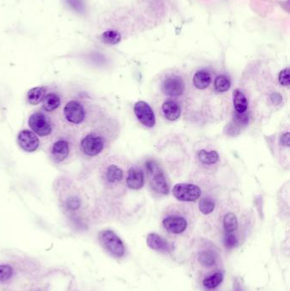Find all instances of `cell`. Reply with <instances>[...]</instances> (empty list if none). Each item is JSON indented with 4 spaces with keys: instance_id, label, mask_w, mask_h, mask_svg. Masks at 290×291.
Here are the masks:
<instances>
[{
    "instance_id": "6da1fadb",
    "label": "cell",
    "mask_w": 290,
    "mask_h": 291,
    "mask_svg": "<svg viewBox=\"0 0 290 291\" xmlns=\"http://www.w3.org/2000/svg\"><path fill=\"white\" fill-rule=\"evenodd\" d=\"M88 104L80 97H74L66 102L56 118L60 130L76 135L88 121Z\"/></svg>"
},
{
    "instance_id": "7a4b0ae2",
    "label": "cell",
    "mask_w": 290,
    "mask_h": 291,
    "mask_svg": "<svg viewBox=\"0 0 290 291\" xmlns=\"http://www.w3.org/2000/svg\"><path fill=\"white\" fill-rule=\"evenodd\" d=\"M78 151L76 135L60 130L48 146V157L54 164H64L74 157Z\"/></svg>"
},
{
    "instance_id": "3957f363",
    "label": "cell",
    "mask_w": 290,
    "mask_h": 291,
    "mask_svg": "<svg viewBox=\"0 0 290 291\" xmlns=\"http://www.w3.org/2000/svg\"><path fill=\"white\" fill-rule=\"evenodd\" d=\"M28 125L32 131L38 137L48 140H52L60 131L56 117L44 110L32 113L29 117Z\"/></svg>"
},
{
    "instance_id": "277c9868",
    "label": "cell",
    "mask_w": 290,
    "mask_h": 291,
    "mask_svg": "<svg viewBox=\"0 0 290 291\" xmlns=\"http://www.w3.org/2000/svg\"><path fill=\"white\" fill-rule=\"evenodd\" d=\"M106 145L105 136L97 130H91L78 141V151L84 158H94L102 153Z\"/></svg>"
},
{
    "instance_id": "5b68a950",
    "label": "cell",
    "mask_w": 290,
    "mask_h": 291,
    "mask_svg": "<svg viewBox=\"0 0 290 291\" xmlns=\"http://www.w3.org/2000/svg\"><path fill=\"white\" fill-rule=\"evenodd\" d=\"M100 242L104 249L116 258H121L126 254V247L118 236L111 230L100 232Z\"/></svg>"
},
{
    "instance_id": "8992f818",
    "label": "cell",
    "mask_w": 290,
    "mask_h": 291,
    "mask_svg": "<svg viewBox=\"0 0 290 291\" xmlns=\"http://www.w3.org/2000/svg\"><path fill=\"white\" fill-rule=\"evenodd\" d=\"M146 167L148 172L152 175L151 180L152 188L160 194H162V195L168 194L170 187H168V182L166 181L164 174L160 170L155 161L149 160L146 163Z\"/></svg>"
},
{
    "instance_id": "52a82bcc",
    "label": "cell",
    "mask_w": 290,
    "mask_h": 291,
    "mask_svg": "<svg viewBox=\"0 0 290 291\" xmlns=\"http://www.w3.org/2000/svg\"><path fill=\"white\" fill-rule=\"evenodd\" d=\"M172 191L174 198L182 202H195L202 195V190L195 184L178 183Z\"/></svg>"
},
{
    "instance_id": "ba28073f",
    "label": "cell",
    "mask_w": 290,
    "mask_h": 291,
    "mask_svg": "<svg viewBox=\"0 0 290 291\" xmlns=\"http://www.w3.org/2000/svg\"><path fill=\"white\" fill-rule=\"evenodd\" d=\"M134 113L137 119L146 127L152 128L156 125V116L151 106L144 101L137 102L134 105Z\"/></svg>"
},
{
    "instance_id": "9c48e42d",
    "label": "cell",
    "mask_w": 290,
    "mask_h": 291,
    "mask_svg": "<svg viewBox=\"0 0 290 291\" xmlns=\"http://www.w3.org/2000/svg\"><path fill=\"white\" fill-rule=\"evenodd\" d=\"M18 144L26 153L36 152L40 147V139L32 130H23L18 134Z\"/></svg>"
},
{
    "instance_id": "30bf717a",
    "label": "cell",
    "mask_w": 290,
    "mask_h": 291,
    "mask_svg": "<svg viewBox=\"0 0 290 291\" xmlns=\"http://www.w3.org/2000/svg\"><path fill=\"white\" fill-rule=\"evenodd\" d=\"M162 91L165 95L172 97L182 96L185 91L184 80L182 77L177 75L168 77L162 85Z\"/></svg>"
},
{
    "instance_id": "8fae6325",
    "label": "cell",
    "mask_w": 290,
    "mask_h": 291,
    "mask_svg": "<svg viewBox=\"0 0 290 291\" xmlns=\"http://www.w3.org/2000/svg\"><path fill=\"white\" fill-rule=\"evenodd\" d=\"M62 97L57 91H50L48 93L47 92L42 102L43 103L42 110L46 113L54 114L57 111L60 110L62 106Z\"/></svg>"
},
{
    "instance_id": "7c38bea8",
    "label": "cell",
    "mask_w": 290,
    "mask_h": 291,
    "mask_svg": "<svg viewBox=\"0 0 290 291\" xmlns=\"http://www.w3.org/2000/svg\"><path fill=\"white\" fill-rule=\"evenodd\" d=\"M162 224L168 232L174 234H180L188 228V220L182 216L171 215L165 218Z\"/></svg>"
},
{
    "instance_id": "4fadbf2b",
    "label": "cell",
    "mask_w": 290,
    "mask_h": 291,
    "mask_svg": "<svg viewBox=\"0 0 290 291\" xmlns=\"http://www.w3.org/2000/svg\"><path fill=\"white\" fill-rule=\"evenodd\" d=\"M126 183L130 189L139 190L142 188L145 184V176L142 170L132 167L128 170Z\"/></svg>"
},
{
    "instance_id": "5bb4252c",
    "label": "cell",
    "mask_w": 290,
    "mask_h": 291,
    "mask_svg": "<svg viewBox=\"0 0 290 291\" xmlns=\"http://www.w3.org/2000/svg\"><path fill=\"white\" fill-rule=\"evenodd\" d=\"M146 243L152 249L156 251L170 252L173 249V247L168 241L156 233L148 235Z\"/></svg>"
},
{
    "instance_id": "9a60e30c",
    "label": "cell",
    "mask_w": 290,
    "mask_h": 291,
    "mask_svg": "<svg viewBox=\"0 0 290 291\" xmlns=\"http://www.w3.org/2000/svg\"><path fill=\"white\" fill-rule=\"evenodd\" d=\"M162 112L164 117L170 121H176L182 115V108L176 101L168 100L162 104Z\"/></svg>"
},
{
    "instance_id": "2e32d148",
    "label": "cell",
    "mask_w": 290,
    "mask_h": 291,
    "mask_svg": "<svg viewBox=\"0 0 290 291\" xmlns=\"http://www.w3.org/2000/svg\"><path fill=\"white\" fill-rule=\"evenodd\" d=\"M124 175V170L120 166L117 164H110L104 173V178L108 184H116L122 181Z\"/></svg>"
},
{
    "instance_id": "e0dca14e",
    "label": "cell",
    "mask_w": 290,
    "mask_h": 291,
    "mask_svg": "<svg viewBox=\"0 0 290 291\" xmlns=\"http://www.w3.org/2000/svg\"><path fill=\"white\" fill-rule=\"evenodd\" d=\"M234 104L235 110L238 113H245L248 108V102L245 94L240 89H236L234 91Z\"/></svg>"
},
{
    "instance_id": "ac0fdd59",
    "label": "cell",
    "mask_w": 290,
    "mask_h": 291,
    "mask_svg": "<svg viewBox=\"0 0 290 291\" xmlns=\"http://www.w3.org/2000/svg\"><path fill=\"white\" fill-rule=\"evenodd\" d=\"M47 88L46 86H38L32 88L28 93V102L29 104L38 105L43 102L44 98L47 93Z\"/></svg>"
},
{
    "instance_id": "d6986e66",
    "label": "cell",
    "mask_w": 290,
    "mask_h": 291,
    "mask_svg": "<svg viewBox=\"0 0 290 291\" xmlns=\"http://www.w3.org/2000/svg\"><path fill=\"white\" fill-rule=\"evenodd\" d=\"M212 81L211 75L206 70L196 72L194 77V84L198 90H205L210 86Z\"/></svg>"
},
{
    "instance_id": "ffe728a7",
    "label": "cell",
    "mask_w": 290,
    "mask_h": 291,
    "mask_svg": "<svg viewBox=\"0 0 290 291\" xmlns=\"http://www.w3.org/2000/svg\"><path fill=\"white\" fill-rule=\"evenodd\" d=\"M198 156V159L202 162V164H208V165L216 164L220 160L219 153H217L216 151L202 149L200 151Z\"/></svg>"
},
{
    "instance_id": "44dd1931",
    "label": "cell",
    "mask_w": 290,
    "mask_h": 291,
    "mask_svg": "<svg viewBox=\"0 0 290 291\" xmlns=\"http://www.w3.org/2000/svg\"><path fill=\"white\" fill-rule=\"evenodd\" d=\"M224 228L228 233H232L238 227V221L236 215L234 213H228L226 215L223 220Z\"/></svg>"
},
{
    "instance_id": "7402d4cb",
    "label": "cell",
    "mask_w": 290,
    "mask_h": 291,
    "mask_svg": "<svg viewBox=\"0 0 290 291\" xmlns=\"http://www.w3.org/2000/svg\"><path fill=\"white\" fill-rule=\"evenodd\" d=\"M230 88V80L226 75H220L217 77L214 81V89L217 92L223 93L229 91Z\"/></svg>"
},
{
    "instance_id": "603a6c76",
    "label": "cell",
    "mask_w": 290,
    "mask_h": 291,
    "mask_svg": "<svg viewBox=\"0 0 290 291\" xmlns=\"http://www.w3.org/2000/svg\"><path fill=\"white\" fill-rule=\"evenodd\" d=\"M121 34L117 31L114 30H108L103 33L102 35V40L106 44L108 45H117L121 41Z\"/></svg>"
},
{
    "instance_id": "cb8c5ba5",
    "label": "cell",
    "mask_w": 290,
    "mask_h": 291,
    "mask_svg": "<svg viewBox=\"0 0 290 291\" xmlns=\"http://www.w3.org/2000/svg\"><path fill=\"white\" fill-rule=\"evenodd\" d=\"M224 276L222 272H217L204 280V285L208 288H216L223 282Z\"/></svg>"
},
{
    "instance_id": "d4e9b609",
    "label": "cell",
    "mask_w": 290,
    "mask_h": 291,
    "mask_svg": "<svg viewBox=\"0 0 290 291\" xmlns=\"http://www.w3.org/2000/svg\"><path fill=\"white\" fill-rule=\"evenodd\" d=\"M216 209V203L210 198H202L200 202V209L205 215H210Z\"/></svg>"
},
{
    "instance_id": "484cf974",
    "label": "cell",
    "mask_w": 290,
    "mask_h": 291,
    "mask_svg": "<svg viewBox=\"0 0 290 291\" xmlns=\"http://www.w3.org/2000/svg\"><path fill=\"white\" fill-rule=\"evenodd\" d=\"M200 260L204 266H214V264L216 263V256L212 252L206 250V251H204L200 254Z\"/></svg>"
},
{
    "instance_id": "4316f807",
    "label": "cell",
    "mask_w": 290,
    "mask_h": 291,
    "mask_svg": "<svg viewBox=\"0 0 290 291\" xmlns=\"http://www.w3.org/2000/svg\"><path fill=\"white\" fill-rule=\"evenodd\" d=\"M14 274V271L12 266L8 265L0 266V282H6L12 278Z\"/></svg>"
},
{
    "instance_id": "83f0119b",
    "label": "cell",
    "mask_w": 290,
    "mask_h": 291,
    "mask_svg": "<svg viewBox=\"0 0 290 291\" xmlns=\"http://www.w3.org/2000/svg\"><path fill=\"white\" fill-rule=\"evenodd\" d=\"M278 79L282 86H288L290 84V68H287L282 70L279 74Z\"/></svg>"
},
{
    "instance_id": "f1b7e54d",
    "label": "cell",
    "mask_w": 290,
    "mask_h": 291,
    "mask_svg": "<svg viewBox=\"0 0 290 291\" xmlns=\"http://www.w3.org/2000/svg\"><path fill=\"white\" fill-rule=\"evenodd\" d=\"M238 244V238L232 233H228L225 237V245L228 249H234Z\"/></svg>"
},
{
    "instance_id": "f546056e",
    "label": "cell",
    "mask_w": 290,
    "mask_h": 291,
    "mask_svg": "<svg viewBox=\"0 0 290 291\" xmlns=\"http://www.w3.org/2000/svg\"><path fill=\"white\" fill-rule=\"evenodd\" d=\"M68 2L71 5L72 8L75 9L78 12L82 11V9L84 8L82 0H68Z\"/></svg>"
},
{
    "instance_id": "4dcf8cb0",
    "label": "cell",
    "mask_w": 290,
    "mask_h": 291,
    "mask_svg": "<svg viewBox=\"0 0 290 291\" xmlns=\"http://www.w3.org/2000/svg\"><path fill=\"white\" fill-rule=\"evenodd\" d=\"M270 101L272 102L273 104H280L282 102V96L278 92H274L270 95Z\"/></svg>"
},
{
    "instance_id": "1f68e13d",
    "label": "cell",
    "mask_w": 290,
    "mask_h": 291,
    "mask_svg": "<svg viewBox=\"0 0 290 291\" xmlns=\"http://www.w3.org/2000/svg\"><path fill=\"white\" fill-rule=\"evenodd\" d=\"M290 135L288 132H286V133L284 134L282 136H281V139H280V142H281V144L284 147H290Z\"/></svg>"
},
{
    "instance_id": "d6a6232c",
    "label": "cell",
    "mask_w": 290,
    "mask_h": 291,
    "mask_svg": "<svg viewBox=\"0 0 290 291\" xmlns=\"http://www.w3.org/2000/svg\"><path fill=\"white\" fill-rule=\"evenodd\" d=\"M235 291H242V288H241V287H240V286H238V287H236V288H235Z\"/></svg>"
}]
</instances>
